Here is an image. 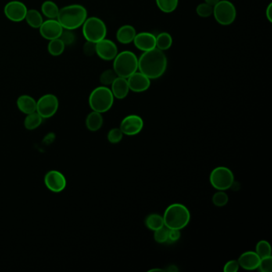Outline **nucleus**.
Here are the masks:
<instances>
[{
	"label": "nucleus",
	"mask_w": 272,
	"mask_h": 272,
	"mask_svg": "<svg viewBox=\"0 0 272 272\" xmlns=\"http://www.w3.org/2000/svg\"><path fill=\"white\" fill-rule=\"evenodd\" d=\"M167 66V57L164 51L158 48L143 52L138 58V70L150 80L162 77Z\"/></svg>",
	"instance_id": "f257e3e1"
},
{
	"label": "nucleus",
	"mask_w": 272,
	"mask_h": 272,
	"mask_svg": "<svg viewBox=\"0 0 272 272\" xmlns=\"http://www.w3.org/2000/svg\"><path fill=\"white\" fill-rule=\"evenodd\" d=\"M88 13L84 6L80 4H71L61 8L57 20L62 28L74 30L83 26L87 20Z\"/></svg>",
	"instance_id": "f03ea898"
},
{
	"label": "nucleus",
	"mask_w": 272,
	"mask_h": 272,
	"mask_svg": "<svg viewBox=\"0 0 272 272\" xmlns=\"http://www.w3.org/2000/svg\"><path fill=\"white\" fill-rule=\"evenodd\" d=\"M163 218L167 228L182 230L189 223L191 215L187 207L181 204H173L166 209Z\"/></svg>",
	"instance_id": "7ed1b4c3"
},
{
	"label": "nucleus",
	"mask_w": 272,
	"mask_h": 272,
	"mask_svg": "<svg viewBox=\"0 0 272 272\" xmlns=\"http://www.w3.org/2000/svg\"><path fill=\"white\" fill-rule=\"evenodd\" d=\"M113 61V70L119 77L128 79L138 70V58L132 51L119 53Z\"/></svg>",
	"instance_id": "20e7f679"
},
{
	"label": "nucleus",
	"mask_w": 272,
	"mask_h": 272,
	"mask_svg": "<svg viewBox=\"0 0 272 272\" xmlns=\"http://www.w3.org/2000/svg\"><path fill=\"white\" fill-rule=\"evenodd\" d=\"M114 97L110 89L105 86L97 87L89 97V105L93 111L98 113H106L112 108Z\"/></svg>",
	"instance_id": "39448f33"
},
{
	"label": "nucleus",
	"mask_w": 272,
	"mask_h": 272,
	"mask_svg": "<svg viewBox=\"0 0 272 272\" xmlns=\"http://www.w3.org/2000/svg\"><path fill=\"white\" fill-rule=\"evenodd\" d=\"M83 34L85 40L97 44L106 38L107 26L102 19L98 17L87 18L83 26Z\"/></svg>",
	"instance_id": "423d86ee"
},
{
	"label": "nucleus",
	"mask_w": 272,
	"mask_h": 272,
	"mask_svg": "<svg viewBox=\"0 0 272 272\" xmlns=\"http://www.w3.org/2000/svg\"><path fill=\"white\" fill-rule=\"evenodd\" d=\"M212 15L219 24L229 26L232 24L237 19V8L231 1L220 0L213 7Z\"/></svg>",
	"instance_id": "0eeeda50"
},
{
	"label": "nucleus",
	"mask_w": 272,
	"mask_h": 272,
	"mask_svg": "<svg viewBox=\"0 0 272 272\" xmlns=\"http://www.w3.org/2000/svg\"><path fill=\"white\" fill-rule=\"evenodd\" d=\"M209 180L212 187L218 191H226L231 188L235 182L234 174L231 170L223 166L213 169Z\"/></svg>",
	"instance_id": "6e6552de"
},
{
	"label": "nucleus",
	"mask_w": 272,
	"mask_h": 272,
	"mask_svg": "<svg viewBox=\"0 0 272 272\" xmlns=\"http://www.w3.org/2000/svg\"><path fill=\"white\" fill-rule=\"evenodd\" d=\"M59 106V101L56 96L47 94L42 96L37 101L36 112L44 119H50L57 113Z\"/></svg>",
	"instance_id": "1a4fd4ad"
},
{
	"label": "nucleus",
	"mask_w": 272,
	"mask_h": 272,
	"mask_svg": "<svg viewBox=\"0 0 272 272\" xmlns=\"http://www.w3.org/2000/svg\"><path fill=\"white\" fill-rule=\"evenodd\" d=\"M27 11L28 9L25 4L19 0L10 1L4 7V15L7 19L14 23H20L24 20Z\"/></svg>",
	"instance_id": "9d476101"
},
{
	"label": "nucleus",
	"mask_w": 272,
	"mask_h": 272,
	"mask_svg": "<svg viewBox=\"0 0 272 272\" xmlns=\"http://www.w3.org/2000/svg\"><path fill=\"white\" fill-rule=\"evenodd\" d=\"M143 127H144V121L138 115H129L121 122L120 129L124 135H137L141 133Z\"/></svg>",
	"instance_id": "9b49d317"
},
{
	"label": "nucleus",
	"mask_w": 272,
	"mask_h": 272,
	"mask_svg": "<svg viewBox=\"0 0 272 272\" xmlns=\"http://www.w3.org/2000/svg\"><path fill=\"white\" fill-rule=\"evenodd\" d=\"M44 183L50 191L58 193L63 191L66 187V179L60 172L51 170L45 175Z\"/></svg>",
	"instance_id": "f8f14e48"
},
{
	"label": "nucleus",
	"mask_w": 272,
	"mask_h": 272,
	"mask_svg": "<svg viewBox=\"0 0 272 272\" xmlns=\"http://www.w3.org/2000/svg\"><path fill=\"white\" fill-rule=\"evenodd\" d=\"M119 54L114 42L105 38L96 44V55L104 61H113Z\"/></svg>",
	"instance_id": "ddd939ff"
},
{
	"label": "nucleus",
	"mask_w": 272,
	"mask_h": 272,
	"mask_svg": "<svg viewBox=\"0 0 272 272\" xmlns=\"http://www.w3.org/2000/svg\"><path fill=\"white\" fill-rule=\"evenodd\" d=\"M62 31L63 28L56 19H47V20L44 21V23H42L40 27L42 37L48 41L59 38Z\"/></svg>",
	"instance_id": "4468645a"
},
{
	"label": "nucleus",
	"mask_w": 272,
	"mask_h": 272,
	"mask_svg": "<svg viewBox=\"0 0 272 272\" xmlns=\"http://www.w3.org/2000/svg\"><path fill=\"white\" fill-rule=\"evenodd\" d=\"M130 90L134 93H142L148 90L151 86V80L144 73L137 70L127 79Z\"/></svg>",
	"instance_id": "2eb2a0df"
},
{
	"label": "nucleus",
	"mask_w": 272,
	"mask_h": 272,
	"mask_svg": "<svg viewBox=\"0 0 272 272\" xmlns=\"http://www.w3.org/2000/svg\"><path fill=\"white\" fill-rule=\"evenodd\" d=\"M133 43L137 49L146 52L156 48V36L150 32H140L137 33Z\"/></svg>",
	"instance_id": "dca6fc26"
},
{
	"label": "nucleus",
	"mask_w": 272,
	"mask_h": 272,
	"mask_svg": "<svg viewBox=\"0 0 272 272\" xmlns=\"http://www.w3.org/2000/svg\"><path fill=\"white\" fill-rule=\"evenodd\" d=\"M260 257L255 252H246L243 253L238 259L240 266L248 270H253L259 267Z\"/></svg>",
	"instance_id": "f3484780"
},
{
	"label": "nucleus",
	"mask_w": 272,
	"mask_h": 272,
	"mask_svg": "<svg viewBox=\"0 0 272 272\" xmlns=\"http://www.w3.org/2000/svg\"><path fill=\"white\" fill-rule=\"evenodd\" d=\"M110 90L113 93L114 98L119 100L124 99L130 91L127 79L122 77H116L113 83L111 84Z\"/></svg>",
	"instance_id": "a211bd4d"
},
{
	"label": "nucleus",
	"mask_w": 272,
	"mask_h": 272,
	"mask_svg": "<svg viewBox=\"0 0 272 272\" xmlns=\"http://www.w3.org/2000/svg\"><path fill=\"white\" fill-rule=\"evenodd\" d=\"M17 107L22 113L27 115L36 112L37 107V101L31 96L24 95L19 96L17 99Z\"/></svg>",
	"instance_id": "6ab92c4d"
},
{
	"label": "nucleus",
	"mask_w": 272,
	"mask_h": 272,
	"mask_svg": "<svg viewBox=\"0 0 272 272\" xmlns=\"http://www.w3.org/2000/svg\"><path fill=\"white\" fill-rule=\"evenodd\" d=\"M137 31L132 25H123L118 30L116 34V40L122 44H130L133 43Z\"/></svg>",
	"instance_id": "aec40b11"
},
{
	"label": "nucleus",
	"mask_w": 272,
	"mask_h": 272,
	"mask_svg": "<svg viewBox=\"0 0 272 272\" xmlns=\"http://www.w3.org/2000/svg\"><path fill=\"white\" fill-rule=\"evenodd\" d=\"M103 125V116L101 113L92 111L89 113L86 119V126L91 132H97L101 129Z\"/></svg>",
	"instance_id": "412c9836"
},
{
	"label": "nucleus",
	"mask_w": 272,
	"mask_h": 272,
	"mask_svg": "<svg viewBox=\"0 0 272 272\" xmlns=\"http://www.w3.org/2000/svg\"><path fill=\"white\" fill-rule=\"evenodd\" d=\"M24 20L31 28L34 29H40L42 23H44V21L41 12L36 9H28Z\"/></svg>",
	"instance_id": "4be33fe9"
},
{
	"label": "nucleus",
	"mask_w": 272,
	"mask_h": 272,
	"mask_svg": "<svg viewBox=\"0 0 272 272\" xmlns=\"http://www.w3.org/2000/svg\"><path fill=\"white\" fill-rule=\"evenodd\" d=\"M60 8L51 0H47L43 3L41 6L42 14L47 19H55L58 17V12Z\"/></svg>",
	"instance_id": "5701e85b"
},
{
	"label": "nucleus",
	"mask_w": 272,
	"mask_h": 272,
	"mask_svg": "<svg viewBox=\"0 0 272 272\" xmlns=\"http://www.w3.org/2000/svg\"><path fill=\"white\" fill-rule=\"evenodd\" d=\"M173 45V37L168 32H162L156 36V48L162 51H167Z\"/></svg>",
	"instance_id": "b1692460"
},
{
	"label": "nucleus",
	"mask_w": 272,
	"mask_h": 272,
	"mask_svg": "<svg viewBox=\"0 0 272 272\" xmlns=\"http://www.w3.org/2000/svg\"><path fill=\"white\" fill-rule=\"evenodd\" d=\"M145 223L146 227L153 231L165 226L163 216L159 214H151L147 216Z\"/></svg>",
	"instance_id": "393cba45"
},
{
	"label": "nucleus",
	"mask_w": 272,
	"mask_h": 272,
	"mask_svg": "<svg viewBox=\"0 0 272 272\" xmlns=\"http://www.w3.org/2000/svg\"><path fill=\"white\" fill-rule=\"evenodd\" d=\"M44 119L37 112L26 115L24 120V127L26 130H34L40 127Z\"/></svg>",
	"instance_id": "a878e982"
},
{
	"label": "nucleus",
	"mask_w": 272,
	"mask_h": 272,
	"mask_svg": "<svg viewBox=\"0 0 272 272\" xmlns=\"http://www.w3.org/2000/svg\"><path fill=\"white\" fill-rule=\"evenodd\" d=\"M65 48H66V46L60 38L51 40L49 41V44L47 47L50 55L55 57L62 55L65 51Z\"/></svg>",
	"instance_id": "bb28decb"
},
{
	"label": "nucleus",
	"mask_w": 272,
	"mask_h": 272,
	"mask_svg": "<svg viewBox=\"0 0 272 272\" xmlns=\"http://www.w3.org/2000/svg\"><path fill=\"white\" fill-rule=\"evenodd\" d=\"M156 4L162 12L170 14L177 10L179 0H156Z\"/></svg>",
	"instance_id": "cd10ccee"
},
{
	"label": "nucleus",
	"mask_w": 272,
	"mask_h": 272,
	"mask_svg": "<svg viewBox=\"0 0 272 272\" xmlns=\"http://www.w3.org/2000/svg\"><path fill=\"white\" fill-rule=\"evenodd\" d=\"M255 252L259 255L260 259L262 258L271 256V247L270 244L266 241H261L256 244Z\"/></svg>",
	"instance_id": "c85d7f7f"
},
{
	"label": "nucleus",
	"mask_w": 272,
	"mask_h": 272,
	"mask_svg": "<svg viewBox=\"0 0 272 272\" xmlns=\"http://www.w3.org/2000/svg\"><path fill=\"white\" fill-rule=\"evenodd\" d=\"M118 77L119 76L116 75V73H115L113 69H108V70H105V71L101 73L99 79L100 83H101L102 86L109 87V86H111V84L113 83V81Z\"/></svg>",
	"instance_id": "c756f323"
},
{
	"label": "nucleus",
	"mask_w": 272,
	"mask_h": 272,
	"mask_svg": "<svg viewBox=\"0 0 272 272\" xmlns=\"http://www.w3.org/2000/svg\"><path fill=\"white\" fill-rule=\"evenodd\" d=\"M196 12H197V15H199L200 17H210L211 15H212V13H213V7L211 6L207 3H202V4H200L197 7Z\"/></svg>",
	"instance_id": "7c9ffc66"
},
{
	"label": "nucleus",
	"mask_w": 272,
	"mask_h": 272,
	"mask_svg": "<svg viewBox=\"0 0 272 272\" xmlns=\"http://www.w3.org/2000/svg\"><path fill=\"white\" fill-rule=\"evenodd\" d=\"M228 200V196L224 191H218L212 197V203L217 207L225 206Z\"/></svg>",
	"instance_id": "2f4dec72"
},
{
	"label": "nucleus",
	"mask_w": 272,
	"mask_h": 272,
	"mask_svg": "<svg viewBox=\"0 0 272 272\" xmlns=\"http://www.w3.org/2000/svg\"><path fill=\"white\" fill-rule=\"evenodd\" d=\"M123 136L124 134L122 133L120 128H113L108 133L107 139L112 144H118L122 141Z\"/></svg>",
	"instance_id": "473e14b6"
},
{
	"label": "nucleus",
	"mask_w": 272,
	"mask_h": 272,
	"mask_svg": "<svg viewBox=\"0 0 272 272\" xmlns=\"http://www.w3.org/2000/svg\"><path fill=\"white\" fill-rule=\"evenodd\" d=\"M168 235H169V228L164 226L162 228L154 231V240L158 244H164L168 242Z\"/></svg>",
	"instance_id": "72a5a7b5"
},
{
	"label": "nucleus",
	"mask_w": 272,
	"mask_h": 272,
	"mask_svg": "<svg viewBox=\"0 0 272 272\" xmlns=\"http://www.w3.org/2000/svg\"><path fill=\"white\" fill-rule=\"evenodd\" d=\"M73 31V30L63 29V31H62V34L59 37V38L63 42V44H65L66 47L73 45V43L75 41V34Z\"/></svg>",
	"instance_id": "f704fd0d"
},
{
	"label": "nucleus",
	"mask_w": 272,
	"mask_h": 272,
	"mask_svg": "<svg viewBox=\"0 0 272 272\" xmlns=\"http://www.w3.org/2000/svg\"><path fill=\"white\" fill-rule=\"evenodd\" d=\"M259 270L262 272H271L272 270V257L262 258L259 262Z\"/></svg>",
	"instance_id": "c9c22d12"
},
{
	"label": "nucleus",
	"mask_w": 272,
	"mask_h": 272,
	"mask_svg": "<svg viewBox=\"0 0 272 272\" xmlns=\"http://www.w3.org/2000/svg\"><path fill=\"white\" fill-rule=\"evenodd\" d=\"M83 52L87 56H92L96 54V44L92 42L87 41L83 46Z\"/></svg>",
	"instance_id": "e433bc0d"
},
{
	"label": "nucleus",
	"mask_w": 272,
	"mask_h": 272,
	"mask_svg": "<svg viewBox=\"0 0 272 272\" xmlns=\"http://www.w3.org/2000/svg\"><path fill=\"white\" fill-rule=\"evenodd\" d=\"M240 268L238 261L230 260L224 265L223 267V271L224 272H237L238 271Z\"/></svg>",
	"instance_id": "4c0bfd02"
},
{
	"label": "nucleus",
	"mask_w": 272,
	"mask_h": 272,
	"mask_svg": "<svg viewBox=\"0 0 272 272\" xmlns=\"http://www.w3.org/2000/svg\"><path fill=\"white\" fill-rule=\"evenodd\" d=\"M180 238V230L177 229H169L168 235V242L175 243L178 241Z\"/></svg>",
	"instance_id": "58836bf2"
},
{
	"label": "nucleus",
	"mask_w": 272,
	"mask_h": 272,
	"mask_svg": "<svg viewBox=\"0 0 272 272\" xmlns=\"http://www.w3.org/2000/svg\"><path fill=\"white\" fill-rule=\"evenodd\" d=\"M266 18L270 23H272V4H269L267 8H266Z\"/></svg>",
	"instance_id": "ea45409f"
},
{
	"label": "nucleus",
	"mask_w": 272,
	"mask_h": 272,
	"mask_svg": "<svg viewBox=\"0 0 272 272\" xmlns=\"http://www.w3.org/2000/svg\"><path fill=\"white\" fill-rule=\"evenodd\" d=\"M179 269L177 268V266L175 265H170V266H168L167 268L164 269L163 271H168V272H176L178 271Z\"/></svg>",
	"instance_id": "a19ab883"
},
{
	"label": "nucleus",
	"mask_w": 272,
	"mask_h": 272,
	"mask_svg": "<svg viewBox=\"0 0 272 272\" xmlns=\"http://www.w3.org/2000/svg\"><path fill=\"white\" fill-rule=\"evenodd\" d=\"M220 0H205V2L209 4L211 6L214 7Z\"/></svg>",
	"instance_id": "79ce46f5"
}]
</instances>
